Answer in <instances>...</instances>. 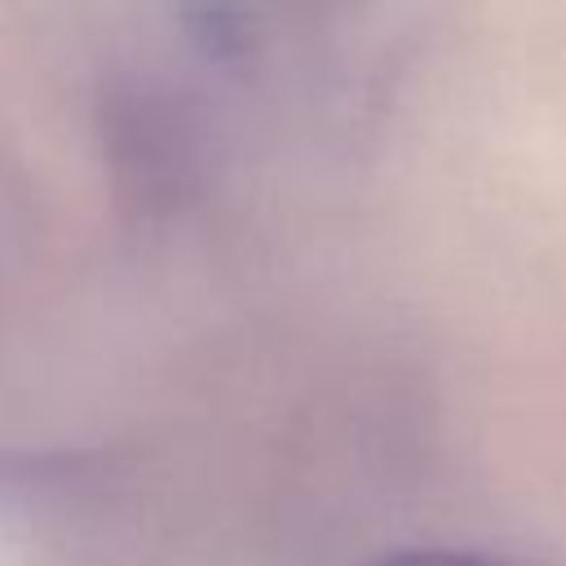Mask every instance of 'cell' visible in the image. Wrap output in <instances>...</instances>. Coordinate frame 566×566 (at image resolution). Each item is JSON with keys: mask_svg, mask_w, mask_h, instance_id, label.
<instances>
[{"mask_svg": "<svg viewBox=\"0 0 566 566\" xmlns=\"http://www.w3.org/2000/svg\"><path fill=\"white\" fill-rule=\"evenodd\" d=\"M376 566H500V562L469 557V553H447V548H411V553H389Z\"/></svg>", "mask_w": 566, "mask_h": 566, "instance_id": "1", "label": "cell"}]
</instances>
